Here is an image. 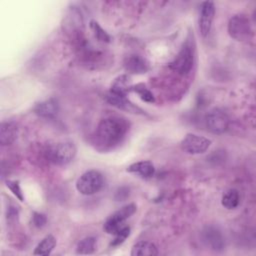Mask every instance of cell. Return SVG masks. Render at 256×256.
<instances>
[{
    "mask_svg": "<svg viewBox=\"0 0 256 256\" xmlns=\"http://www.w3.org/2000/svg\"><path fill=\"white\" fill-rule=\"evenodd\" d=\"M33 223L36 227H42L45 225L47 219L46 217L43 215V214H40V213H34L33 215Z\"/></svg>",
    "mask_w": 256,
    "mask_h": 256,
    "instance_id": "24",
    "label": "cell"
},
{
    "mask_svg": "<svg viewBox=\"0 0 256 256\" xmlns=\"http://www.w3.org/2000/svg\"><path fill=\"white\" fill-rule=\"evenodd\" d=\"M6 186L16 196V198H18L20 201H24V196H23V193L21 191V188H20V185H19L18 181L7 180L6 181Z\"/></svg>",
    "mask_w": 256,
    "mask_h": 256,
    "instance_id": "23",
    "label": "cell"
},
{
    "mask_svg": "<svg viewBox=\"0 0 256 256\" xmlns=\"http://www.w3.org/2000/svg\"><path fill=\"white\" fill-rule=\"evenodd\" d=\"M91 24V28L94 30V33H95V36L100 40V41H105V42H109L110 40V37L109 35L101 28V26L94 20H92L90 22Z\"/></svg>",
    "mask_w": 256,
    "mask_h": 256,
    "instance_id": "22",
    "label": "cell"
},
{
    "mask_svg": "<svg viewBox=\"0 0 256 256\" xmlns=\"http://www.w3.org/2000/svg\"><path fill=\"white\" fill-rule=\"evenodd\" d=\"M77 149L72 142H60L49 151V158L52 162L58 165H65L71 162L75 155Z\"/></svg>",
    "mask_w": 256,
    "mask_h": 256,
    "instance_id": "5",
    "label": "cell"
},
{
    "mask_svg": "<svg viewBox=\"0 0 256 256\" xmlns=\"http://www.w3.org/2000/svg\"><path fill=\"white\" fill-rule=\"evenodd\" d=\"M136 211V205L131 203L123 206L114 212L104 223V229L108 234L115 235L123 227H125V220L132 216Z\"/></svg>",
    "mask_w": 256,
    "mask_h": 256,
    "instance_id": "3",
    "label": "cell"
},
{
    "mask_svg": "<svg viewBox=\"0 0 256 256\" xmlns=\"http://www.w3.org/2000/svg\"><path fill=\"white\" fill-rule=\"evenodd\" d=\"M106 100L109 104H111L112 106H114L116 108H119V109L129 110V111L135 109L134 105L129 100H127L126 96H124V95L116 94V93H113V92L110 91L106 95Z\"/></svg>",
    "mask_w": 256,
    "mask_h": 256,
    "instance_id": "15",
    "label": "cell"
},
{
    "mask_svg": "<svg viewBox=\"0 0 256 256\" xmlns=\"http://www.w3.org/2000/svg\"><path fill=\"white\" fill-rule=\"evenodd\" d=\"M211 145V140L197 134H187L181 141L182 149L189 154L204 153Z\"/></svg>",
    "mask_w": 256,
    "mask_h": 256,
    "instance_id": "6",
    "label": "cell"
},
{
    "mask_svg": "<svg viewBox=\"0 0 256 256\" xmlns=\"http://www.w3.org/2000/svg\"><path fill=\"white\" fill-rule=\"evenodd\" d=\"M128 91H131V86H130L129 83H128V78H127V76H125V75L119 76V77L114 81V83L112 84L111 92L126 96V94H127Z\"/></svg>",
    "mask_w": 256,
    "mask_h": 256,
    "instance_id": "18",
    "label": "cell"
},
{
    "mask_svg": "<svg viewBox=\"0 0 256 256\" xmlns=\"http://www.w3.org/2000/svg\"><path fill=\"white\" fill-rule=\"evenodd\" d=\"M215 14V6L211 1H205L201 6V13L199 19V28L202 36H207L211 30L212 22Z\"/></svg>",
    "mask_w": 256,
    "mask_h": 256,
    "instance_id": "9",
    "label": "cell"
},
{
    "mask_svg": "<svg viewBox=\"0 0 256 256\" xmlns=\"http://www.w3.org/2000/svg\"><path fill=\"white\" fill-rule=\"evenodd\" d=\"M33 110L38 116L42 118H54L58 114L59 106L57 100L50 98L36 104Z\"/></svg>",
    "mask_w": 256,
    "mask_h": 256,
    "instance_id": "10",
    "label": "cell"
},
{
    "mask_svg": "<svg viewBox=\"0 0 256 256\" xmlns=\"http://www.w3.org/2000/svg\"><path fill=\"white\" fill-rule=\"evenodd\" d=\"M18 136V128L13 122H3L0 127V143L1 145L12 144Z\"/></svg>",
    "mask_w": 256,
    "mask_h": 256,
    "instance_id": "12",
    "label": "cell"
},
{
    "mask_svg": "<svg viewBox=\"0 0 256 256\" xmlns=\"http://www.w3.org/2000/svg\"><path fill=\"white\" fill-rule=\"evenodd\" d=\"M128 131V123L118 116L102 119L96 129V139L104 148H113L120 144Z\"/></svg>",
    "mask_w": 256,
    "mask_h": 256,
    "instance_id": "1",
    "label": "cell"
},
{
    "mask_svg": "<svg viewBox=\"0 0 256 256\" xmlns=\"http://www.w3.org/2000/svg\"><path fill=\"white\" fill-rule=\"evenodd\" d=\"M55 246H56V238L53 235L49 234L38 243L33 253L35 255L48 256L52 252Z\"/></svg>",
    "mask_w": 256,
    "mask_h": 256,
    "instance_id": "16",
    "label": "cell"
},
{
    "mask_svg": "<svg viewBox=\"0 0 256 256\" xmlns=\"http://www.w3.org/2000/svg\"><path fill=\"white\" fill-rule=\"evenodd\" d=\"M127 171L138 174L145 178H149L154 175L155 168L154 165L149 161H138L128 166Z\"/></svg>",
    "mask_w": 256,
    "mask_h": 256,
    "instance_id": "13",
    "label": "cell"
},
{
    "mask_svg": "<svg viewBox=\"0 0 256 256\" xmlns=\"http://www.w3.org/2000/svg\"><path fill=\"white\" fill-rule=\"evenodd\" d=\"M124 66L127 71L134 74H142L149 69L146 60L137 54L127 56L124 61Z\"/></svg>",
    "mask_w": 256,
    "mask_h": 256,
    "instance_id": "11",
    "label": "cell"
},
{
    "mask_svg": "<svg viewBox=\"0 0 256 256\" xmlns=\"http://www.w3.org/2000/svg\"><path fill=\"white\" fill-rule=\"evenodd\" d=\"M131 91L136 92L140 96V98L145 102H149V103L154 102L153 94L143 84H137L135 86H131Z\"/></svg>",
    "mask_w": 256,
    "mask_h": 256,
    "instance_id": "20",
    "label": "cell"
},
{
    "mask_svg": "<svg viewBox=\"0 0 256 256\" xmlns=\"http://www.w3.org/2000/svg\"><path fill=\"white\" fill-rule=\"evenodd\" d=\"M130 254L132 256H155L158 254V250L153 243L140 241L133 245Z\"/></svg>",
    "mask_w": 256,
    "mask_h": 256,
    "instance_id": "14",
    "label": "cell"
},
{
    "mask_svg": "<svg viewBox=\"0 0 256 256\" xmlns=\"http://www.w3.org/2000/svg\"><path fill=\"white\" fill-rule=\"evenodd\" d=\"M229 118L220 109H212L206 116V126L214 134H222L229 128Z\"/></svg>",
    "mask_w": 256,
    "mask_h": 256,
    "instance_id": "7",
    "label": "cell"
},
{
    "mask_svg": "<svg viewBox=\"0 0 256 256\" xmlns=\"http://www.w3.org/2000/svg\"><path fill=\"white\" fill-rule=\"evenodd\" d=\"M96 248V239L94 237H85L77 245L78 254H91Z\"/></svg>",
    "mask_w": 256,
    "mask_h": 256,
    "instance_id": "19",
    "label": "cell"
},
{
    "mask_svg": "<svg viewBox=\"0 0 256 256\" xmlns=\"http://www.w3.org/2000/svg\"><path fill=\"white\" fill-rule=\"evenodd\" d=\"M103 186V176L96 170L83 173L76 182V189L83 195H93Z\"/></svg>",
    "mask_w": 256,
    "mask_h": 256,
    "instance_id": "2",
    "label": "cell"
},
{
    "mask_svg": "<svg viewBox=\"0 0 256 256\" xmlns=\"http://www.w3.org/2000/svg\"><path fill=\"white\" fill-rule=\"evenodd\" d=\"M239 200V192L236 189H229L223 194L221 203L227 209H234L238 206Z\"/></svg>",
    "mask_w": 256,
    "mask_h": 256,
    "instance_id": "17",
    "label": "cell"
},
{
    "mask_svg": "<svg viewBox=\"0 0 256 256\" xmlns=\"http://www.w3.org/2000/svg\"><path fill=\"white\" fill-rule=\"evenodd\" d=\"M193 62H194L193 51L191 47L185 45L179 51L175 59L171 62L170 68L181 75H185V74H188L192 69Z\"/></svg>",
    "mask_w": 256,
    "mask_h": 256,
    "instance_id": "8",
    "label": "cell"
},
{
    "mask_svg": "<svg viewBox=\"0 0 256 256\" xmlns=\"http://www.w3.org/2000/svg\"><path fill=\"white\" fill-rule=\"evenodd\" d=\"M228 32L232 38L238 41H248L253 35L250 21L243 14L235 15L229 20Z\"/></svg>",
    "mask_w": 256,
    "mask_h": 256,
    "instance_id": "4",
    "label": "cell"
},
{
    "mask_svg": "<svg viewBox=\"0 0 256 256\" xmlns=\"http://www.w3.org/2000/svg\"><path fill=\"white\" fill-rule=\"evenodd\" d=\"M130 234V228L128 226H125L123 227L120 231H118L114 236V239L112 240L111 242V245L112 246H117V245H120L121 243H123L125 241V239L129 236Z\"/></svg>",
    "mask_w": 256,
    "mask_h": 256,
    "instance_id": "21",
    "label": "cell"
}]
</instances>
